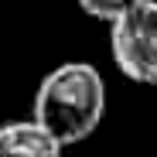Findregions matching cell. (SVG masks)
I'll return each mask as SVG.
<instances>
[{"mask_svg": "<svg viewBox=\"0 0 157 157\" xmlns=\"http://www.w3.org/2000/svg\"><path fill=\"white\" fill-rule=\"evenodd\" d=\"M106 113V82L89 62H62L34 92V120L62 147L92 137Z\"/></svg>", "mask_w": 157, "mask_h": 157, "instance_id": "cell-1", "label": "cell"}, {"mask_svg": "<svg viewBox=\"0 0 157 157\" xmlns=\"http://www.w3.org/2000/svg\"><path fill=\"white\" fill-rule=\"evenodd\" d=\"M109 55L137 86H157V0H137L109 21Z\"/></svg>", "mask_w": 157, "mask_h": 157, "instance_id": "cell-2", "label": "cell"}, {"mask_svg": "<svg viewBox=\"0 0 157 157\" xmlns=\"http://www.w3.org/2000/svg\"><path fill=\"white\" fill-rule=\"evenodd\" d=\"M62 144L31 116L0 123V157H62Z\"/></svg>", "mask_w": 157, "mask_h": 157, "instance_id": "cell-3", "label": "cell"}, {"mask_svg": "<svg viewBox=\"0 0 157 157\" xmlns=\"http://www.w3.org/2000/svg\"><path fill=\"white\" fill-rule=\"evenodd\" d=\"M78 7H82V14H89V17H96V21H116L120 14H126L130 7L137 4V0H75Z\"/></svg>", "mask_w": 157, "mask_h": 157, "instance_id": "cell-4", "label": "cell"}]
</instances>
